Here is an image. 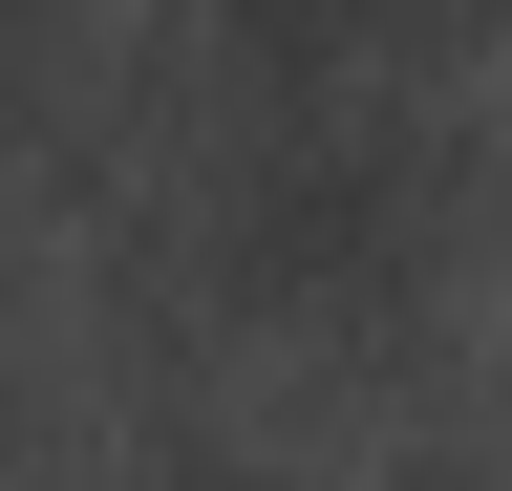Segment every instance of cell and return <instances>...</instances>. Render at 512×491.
Here are the masks:
<instances>
[{"label": "cell", "mask_w": 512, "mask_h": 491, "mask_svg": "<svg viewBox=\"0 0 512 491\" xmlns=\"http://www.w3.org/2000/svg\"><path fill=\"white\" fill-rule=\"evenodd\" d=\"M448 235H470V171L406 86H235L214 171H192V235L171 257L214 278V321H278V342H406Z\"/></svg>", "instance_id": "1"}, {"label": "cell", "mask_w": 512, "mask_h": 491, "mask_svg": "<svg viewBox=\"0 0 512 491\" xmlns=\"http://www.w3.org/2000/svg\"><path fill=\"white\" fill-rule=\"evenodd\" d=\"M43 470V385H22V342H0V491Z\"/></svg>", "instance_id": "3"}, {"label": "cell", "mask_w": 512, "mask_h": 491, "mask_svg": "<svg viewBox=\"0 0 512 491\" xmlns=\"http://www.w3.org/2000/svg\"><path fill=\"white\" fill-rule=\"evenodd\" d=\"M491 22V0H214L235 86H427V43Z\"/></svg>", "instance_id": "2"}, {"label": "cell", "mask_w": 512, "mask_h": 491, "mask_svg": "<svg viewBox=\"0 0 512 491\" xmlns=\"http://www.w3.org/2000/svg\"><path fill=\"white\" fill-rule=\"evenodd\" d=\"M22 43H43V0H0V65H22Z\"/></svg>", "instance_id": "4"}]
</instances>
